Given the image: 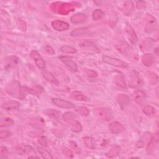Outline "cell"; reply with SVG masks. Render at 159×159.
<instances>
[{"label": "cell", "instance_id": "6da1fadb", "mask_svg": "<svg viewBox=\"0 0 159 159\" xmlns=\"http://www.w3.org/2000/svg\"><path fill=\"white\" fill-rule=\"evenodd\" d=\"M64 121L69 124L71 127V130L74 132H80L82 130L81 124L76 120L75 114L71 112H66L63 116Z\"/></svg>", "mask_w": 159, "mask_h": 159}, {"label": "cell", "instance_id": "7a4b0ae2", "mask_svg": "<svg viewBox=\"0 0 159 159\" xmlns=\"http://www.w3.org/2000/svg\"><path fill=\"white\" fill-rule=\"evenodd\" d=\"M5 90L8 94L14 98L23 99L25 97L21 90L20 83L16 80H13L8 83Z\"/></svg>", "mask_w": 159, "mask_h": 159}, {"label": "cell", "instance_id": "3957f363", "mask_svg": "<svg viewBox=\"0 0 159 159\" xmlns=\"http://www.w3.org/2000/svg\"><path fill=\"white\" fill-rule=\"evenodd\" d=\"M94 114L103 120H110L113 117L112 111L108 107H96L94 109Z\"/></svg>", "mask_w": 159, "mask_h": 159}, {"label": "cell", "instance_id": "277c9868", "mask_svg": "<svg viewBox=\"0 0 159 159\" xmlns=\"http://www.w3.org/2000/svg\"><path fill=\"white\" fill-rule=\"evenodd\" d=\"M102 60L106 63L119 68H127L128 66L127 63L124 62V61L107 55H102Z\"/></svg>", "mask_w": 159, "mask_h": 159}, {"label": "cell", "instance_id": "5b68a950", "mask_svg": "<svg viewBox=\"0 0 159 159\" xmlns=\"http://www.w3.org/2000/svg\"><path fill=\"white\" fill-rule=\"evenodd\" d=\"M157 22L156 19L150 14L147 13L145 17V30L147 33H151L155 29Z\"/></svg>", "mask_w": 159, "mask_h": 159}, {"label": "cell", "instance_id": "8992f818", "mask_svg": "<svg viewBox=\"0 0 159 159\" xmlns=\"http://www.w3.org/2000/svg\"><path fill=\"white\" fill-rule=\"evenodd\" d=\"M158 145V134L157 132L150 139L147 143L146 152L148 155L153 154L157 150Z\"/></svg>", "mask_w": 159, "mask_h": 159}, {"label": "cell", "instance_id": "52a82bcc", "mask_svg": "<svg viewBox=\"0 0 159 159\" xmlns=\"http://www.w3.org/2000/svg\"><path fill=\"white\" fill-rule=\"evenodd\" d=\"M141 83V79L137 71L133 70L130 71L129 78V86L135 88L138 87Z\"/></svg>", "mask_w": 159, "mask_h": 159}, {"label": "cell", "instance_id": "ba28073f", "mask_svg": "<svg viewBox=\"0 0 159 159\" xmlns=\"http://www.w3.org/2000/svg\"><path fill=\"white\" fill-rule=\"evenodd\" d=\"M52 102L56 106L63 109H72L75 107L73 103L60 98H52Z\"/></svg>", "mask_w": 159, "mask_h": 159}, {"label": "cell", "instance_id": "9c48e42d", "mask_svg": "<svg viewBox=\"0 0 159 159\" xmlns=\"http://www.w3.org/2000/svg\"><path fill=\"white\" fill-rule=\"evenodd\" d=\"M59 59L65 65L70 68L72 71H76L78 70V66L76 62L73 60V58L70 56H60Z\"/></svg>", "mask_w": 159, "mask_h": 159}, {"label": "cell", "instance_id": "30bf717a", "mask_svg": "<svg viewBox=\"0 0 159 159\" xmlns=\"http://www.w3.org/2000/svg\"><path fill=\"white\" fill-rule=\"evenodd\" d=\"M109 131L113 134H119L125 130L124 126L119 122L114 121L110 123L108 125Z\"/></svg>", "mask_w": 159, "mask_h": 159}, {"label": "cell", "instance_id": "8fae6325", "mask_svg": "<svg viewBox=\"0 0 159 159\" xmlns=\"http://www.w3.org/2000/svg\"><path fill=\"white\" fill-rule=\"evenodd\" d=\"M125 31L130 42L133 45L135 44L137 42L138 39L136 33L132 27L129 24H127L125 27Z\"/></svg>", "mask_w": 159, "mask_h": 159}, {"label": "cell", "instance_id": "7c38bea8", "mask_svg": "<svg viewBox=\"0 0 159 159\" xmlns=\"http://www.w3.org/2000/svg\"><path fill=\"white\" fill-rule=\"evenodd\" d=\"M30 57L34 59L36 66L40 69H43L45 66V61H43L42 57L36 50H32L30 53Z\"/></svg>", "mask_w": 159, "mask_h": 159}, {"label": "cell", "instance_id": "4fadbf2b", "mask_svg": "<svg viewBox=\"0 0 159 159\" xmlns=\"http://www.w3.org/2000/svg\"><path fill=\"white\" fill-rule=\"evenodd\" d=\"M116 101L122 109H125L130 102V98L129 96L124 94H118L116 97Z\"/></svg>", "mask_w": 159, "mask_h": 159}, {"label": "cell", "instance_id": "5bb4252c", "mask_svg": "<svg viewBox=\"0 0 159 159\" xmlns=\"http://www.w3.org/2000/svg\"><path fill=\"white\" fill-rule=\"evenodd\" d=\"M120 9L124 14L126 16H130L134 11V4L132 1H125L120 6Z\"/></svg>", "mask_w": 159, "mask_h": 159}, {"label": "cell", "instance_id": "9a60e30c", "mask_svg": "<svg viewBox=\"0 0 159 159\" xmlns=\"http://www.w3.org/2000/svg\"><path fill=\"white\" fill-rule=\"evenodd\" d=\"M34 151V148L29 145L19 144L16 147V152L20 155H27Z\"/></svg>", "mask_w": 159, "mask_h": 159}, {"label": "cell", "instance_id": "2e32d148", "mask_svg": "<svg viewBox=\"0 0 159 159\" xmlns=\"http://www.w3.org/2000/svg\"><path fill=\"white\" fill-rule=\"evenodd\" d=\"M51 25H52V27L57 31L66 30L70 27V25L68 23L63 22L62 20H53L51 23Z\"/></svg>", "mask_w": 159, "mask_h": 159}, {"label": "cell", "instance_id": "e0dca14e", "mask_svg": "<svg viewBox=\"0 0 159 159\" xmlns=\"http://www.w3.org/2000/svg\"><path fill=\"white\" fill-rule=\"evenodd\" d=\"M79 45L82 48H83L86 50L93 52L94 53H99L100 52L99 48H98L93 42H90V41L83 42L80 43Z\"/></svg>", "mask_w": 159, "mask_h": 159}, {"label": "cell", "instance_id": "ac0fdd59", "mask_svg": "<svg viewBox=\"0 0 159 159\" xmlns=\"http://www.w3.org/2000/svg\"><path fill=\"white\" fill-rule=\"evenodd\" d=\"M133 97L135 102L137 104L140 105L145 101L146 99V94L143 91L138 89L134 91Z\"/></svg>", "mask_w": 159, "mask_h": 159}, {"label": "cell", "instance_id": "d6986e66", "mask_svg": "<svg viewBox=\"0 0 159 159\" xmlns=\"http://www.w3.org/2000/svg\"><path fill=\"white\" fill-rule=\"evenodd\" d=\"M73 10H74V6H73V4L70 3L65 2V3H60L58 11L60 14L65 15Z\"/></svg>", "mask_w": 159, "mask_h": 159}, {"label": "cell", "instance_id": "ffe728a7", "mask_svg": "<svg viewBox=\"0 0 159 159\" xmlns=\"http://www.w3.org/2000/svg\"><path fill=\"white\" fill-rule=\"evenodd\" d=\"M142 61L145 66H150L155 62V57L151 53H145L142 57Z\"/></svg>", "mask_w": 159, "mask_h": 159}, {"label": "cell", "instance_id": "44dd1931", "mask_svg": "<svg viewBox=\"0 0 159 159\" xmlns=\"http://www.w3.org/2000/svg\"><path fill=\"white\" fill-rule=\"evenodd\" d=\"M153 43H154V41L152 39L147 38L141 42L139 47H140L141 51H142V52L147 51V50H149L152 48V47L153 45Z\"/></svg>", "mask_w": 159, "mask_h": 159}, {"label": "cell", "instance_id": "7402d4cb", "mask_svg": "<svg viewBox=\"0 0 159 159\" xmlns=\"http://www.w3.org/2000/svg\"><path fill=\"white\" fill-rule=\"evenodd\" d=\"M20 104L19 102L14 100H7L5 101L2 106L6 110H13L16 109L19 107Z\"/></svg>", "mask_w": 159, "mask_h": 159}, {"label": "cell", "instance_id": "603a6c76", "mask_svg": "<svg viewBox=\"0 0 159 159\" xmlns=\"http://www.w3.org/2000/svg\"><path fill=\"white\" fill-rule=\"evenodd\" d=\"M43 113L46 116L53 119L54 120H60V112L57 110L52 109H45V111H43Z\"/></svg>", "mask_w": 159, "mask_h": 159}, {"label": "cell", "instance_id": "cb8c5ba5", "mask_svg": "<svg viewBox=\"0 0 159 159\" xmlns=\"http://www.w3.org/2000/svg\"><path fill=\"white\" fill-rule=\"evenodd\" d=\"M19 59L15 56H11L5 60V68L9 69L17 64Z\"/></svg>", "mask_w": 159, "mask_h": 159}, {"label": "cell", "instance_id": "d4e9b609", "mask_svg": "<svg viewBox=\"0 0 159 159\" xmlns=\"http://www.w3.org/2000/svg\"><path fill=\"white\" fill-rule=\"evenodd\" d=\"M114 81L116 85H117L121 88H127V84H126L125 79L122 73H119L117 74L116 75H115V76L114 78Z\"/></svg>", "mask_w": 159, "mask_h": 159}, {"label": "cell", "instance_id": "484cf974", "mask_svg": "<svg viewBox=\"0 0 159 159\" xmlns=\"http://www.w3.org/2000/svg\"><path fill=\"white\" fill-rule=\"evenodd\" d=\"M70 98L73 100L80 101H84L88 99V98L85 95H84L82 93L77 91H73L70 94Z\"/></svg>", "mask_w": 159, "mask_h": 159}, {"label": "cell", "instance_id": "4316f807", "mask_svg": "<svg viewBox=\"0 0 159 159\" xmlns=\"http://www.w3.org/2000/svg\"><path fill=\"white\" fill-rule=\"evenodd\" d=\"M42 75L43 78L45 80H46L47 81H48L50 83H52L55 84H57V85L58 84V80H57V78L54 76V75L52 73H51L48 71H43L42 73Z\"/></svg>", "mask_w": 159, "mask_h": 159}, {"label": "cell", "instance_id": "83f0119b", "mask_svg": "<svg viewBox=\"0 0 159 159\" xmlns=\"http://www.w3.org/2000/svg\"><path fill=\"white\" fill-rule=\"evenodd\" d=\"M86 16L84 14L78 13L71 17V22L73 24H80L85 21Z\"/></svg>", "mask_w": 159, "mask_h": 159}, {"label": "cell", "instance_id": "f1b7e54d", "mask_svg": "<svg viewBox=\"0 0 159 159\" xmlns=\"http://www.w3.org/2000/svg\"><path fill=\"white\" fill-rule=\"evenodd\" d=\"M26 90L29 93L37 96H39V95H40L43 91V88L39 86H34L32 88H27Z\"/></svg>", "mask_w": 159, "mask_h": 159}, {"label": "cell", "instance_id": "f546056e", "mask_svg": "<svg viewBox=\"0 0 159 159\" xmlns=\"http://www.w3.org/2000/svg\"><path fill=\"white\" fill-rule=\"evenodd\" d=\"M149 132H145L143 134V135L141 137V138L138 140V142L136 143V147L137 148H142L144 147L145 144L146 143V142L148 139H149Z\"/></svg>", "mask_w": 159, "mask_h": 159}, {"label": "cell", "instance_id": "4dcf8cb0", "mask_svg": "<svg viewBox=\"0 0 159 159\" xmlns=\"http://www.w3.org/2000/svg\"><path fill=\"white\" fill-rule=\"evenodd\" d=\"M120 151V148L119 146H116L112 148L108 152L106 153V155L108 158H114L117 156Z\"/></svg>", "mask_w": 159, "mask_h": 159}, {"label": "cell", "instance_id": "1f68e13d", "mask_svg": "<svg viewBox=\"0 0 159 159\" xmlns=\"http://www.w3.org/2000/svg\"><path fill=\"white\" fill-rule=\"evenodd\" d=\"M83 142L85 144V145L90 148V149H92L93 150L94 148V147H95V143H94V140L93 137H84L83 138Z\"/></svg>", "mask_w": 159, "mask_h": 159}, {"label": "cell", "instance_id": "d6a6232c", "mask_svg": "<svg viewBox=\"0 0 159 159\" xmlns=\"http://www.w3.org/2000/svg\"><path fill=\"white\" fill-rule=\"evenodd\" d=\"M38 152L40 154V155L46 159H52L53 157L52 156V155L50 154V153L47 151L46 149H45L44 148L42 147H37V148Z\"/></svg>", "mask_w": 159, "mask_h": 159}, {"label": "cell", "instance_id": "836d02e7", "mask_svg": "<svg viewBox=\"0 0 159 159\" xmlns=\"http://www.w3.org/2000/svg\"><path fill=\"white\" fill-rule=\"evenodd\" d=\"M143 112L148 117L153 116L156 113L155 109L151 106H146L142 109Z\"/></svg>", "mask_w": 159, "mask_h": 159}, {"label": "cell", "instance_id": "e575fe53", "mask_svg": "<svg viewBox=\"0 0 159 159\" xmlns=\"http://www.w3.org/2000/svg\"><path fill=\"white\" fill-rule=\"evenodd\" d=\"M88 29L87 28H84V27H81V28H78L76 29H74L73 30L71 31V36H79V35H82L84 34H86L88 31Z\"/></svg>", "mask_w": 159, "mask_h": 159}, {"label": "cell", "instance_id": "d590c367", "mask_svg": "<svg viewBox=\"0 0 159 159\" xmlns=\"http://www.w3.org/2000/svg\"><path fill=\"white\" fill-rule=\"evenodd\" d=\"M60 50L61 52H62L63 53H75L76 52V50L70 46V45H62L60 48Z\"/></svg>", "mask_w": 159, "mask_h": 159}, {"label": "cell", "instance_id": "8d00e7d4", "mask_svg": "<svg viewBox=\"0 0 159 159\" xmlns=\"http://www.w3.org/2000/svg\"><path fill=\"white\" fill-rule=\"evenodd\" d=\"M14 121L12 118L5 117L1 120V127H8L11 126L14 124Z\"/></svg>", "mask_w": 159, "mask_h": 159}, {"label": "cell", "instance_id": "74e56055", "mask_svg": "<svg viewBox=\"0 0 159 159\" xmlns=\"http://www.w3.org/2000/svg\"><path fill=\"white\" fill-rule=\"evenodd\" d=\"M104 13L100 9H95L92 14V17L94 20H98L103 17Z\"/></svg>", "mask_w": 159, "mask_h": 159}, {"label": "cell", "instance_id": "f35d334b", "mask_svg": "<svg viewBox=\"0 0 159 159\" xmlns=\"http://www.w3.org/2000/svg\"><path fill=\"white\" fill-rule=\"evenodd\" d=\"M76 111L78 114H80V115H81L83 116H86L89 113V109L85 107H78L76 109Z\"/></svg>", "mask_w": 159, "mask_h": 159}, {"label": "cell", "instance_id": "ab89813d", "mask_svg": "<svg viewBox=\"0 0 159 159\" xmlns=\"http://www.w3.org/2000/svg\"><path fill=\"white\" fill-rule=\"evenodd\" d=\"M150 81L152 84H155L158 81V76L154 73H151L150 75Z\"/></svg>", "mask_w": 159, "mask_h": 159}, {"label": "cell", "instance_id": "60d3db41", "mask_svg": "<svg viewBox=\"0 0 159 159\" xmlns=\"http://www.w3.org/2000/svg\"><path fill=\"white\" fill-rule=\"evenodd\" d=\"M8 151L7 149L3 146L0 147V157L1 158H6V155H7Z\"/></svg>", "mask_w": 159, "mask_h": 159}, {"label": "cell", "instance_id": "b9f144b4", "mask_svg": "<svg viewBox=\"0 0 159 159\" xmlns=\"http://www.w3.org/2000/svg\"><path fill=\"white\" fill-rule=\"evenodd\" d=\"M11 134V132L9 130H1L0 132V139H3L6 137H8Z\"/></svg>", "mask_w": 159, "mask_h": 159}, {"label": "cell", "instance_id": "7bdbcfd3", "mask_svg": "<svg viewBox=\"0 0 159 159\" xmlns=\"http://www.w3.org/2000/svg\"><path fill=\"white\" fill-rule=\"evenodd\" d=\"M38 142L39 144H40L43 147H47V138L44 136L40 137L38 140Z\"/></svg>", "mask_w": 159, "mask_h": 159}, {"label": "cell", "instance_id": "ee69618b", "mask_svg": "<svg viewBox=\"0 0 159 159\" xmlns=\"http://www.w3.org/2000/svg\"><path fill=\"white\" fill-rule=\"evenodd\" d=\"M44 50L45 51V52L48 54L50 55H54L55 53L54 50L48 45H46L44 47Z\"/></svg>", "mask_w": 159, "mask_h": 159}, {"label": "cell", "instance_id": "f6af8a7d", "mask_svg": "<svg viewBox=\"0 0 159 159\" xmlns=\"http://www.w3.org/2000/svg\"><path fill=\"white\" fill-rule=\"evenodd\" d=\"M136 5H137V7L138 9H142L145 7V2L144 1H137Z\"/></svg>", "mask_w": 159, "mask_h": 159}, {"label": "cell", "instance_id": "bcb514c9", "mask_svg": "<svg viewBox=\"0 0 159 159\" xmlns=\"http://www.w3.org/2000/svg\"><path fill=\"white\" fill-rule=\"evenodd\" d=\"M63 153H64V155H65L66 156H67L68 157H70V158H71V157H73V155H72V153L70 151V150H68V148H65V149H63Z\"/></svg>", "mask_w": 159, "mask_h": 159}, {"label": "cell", "instance_id": "7dc6e473", "mask_svg": "<svg viewBox=\"0 0 159 159\" xmlns=\"http://www.w3.org/2000/svg\"><path fill=\"white\" fill-rule=\"evenodd\" d=\"M72 146H73V148H74L75 149L74 150H75V151L78 153H79L80 152V148H79L78 147H77V145H76V143H75V142H72Z\"/></svg>", "mask_w": 159, "mask_h": 159}, {"label": "cell", "instance_id": "c3c4849f", "mask_svg": "<svg viewBox=\"0 0 159 159\" xmlns=\"http://www.w3.org/2000/svg\"><path fill=\"white\" fill-rule=\"evenodd\" d=\"M39 158V157L34 156V155H30V156L29 157V158Z\"/></svg>", "mask_w": 159, "mask_h": 159}, {"label": "cell", "instance_id": "681fc988", "mask_svg": "<svg viewBox=\"0 0 159 159\" xmlns=\"http://www.w3.org/2000/svg\"><path fill=\"white\" fill-rule=\"evenodd\" d=\"M155 53H156V55H158V48H156L155 49Z\"/></svg>", "mask_w": 159, "mask_h": 159}]
</instances>
